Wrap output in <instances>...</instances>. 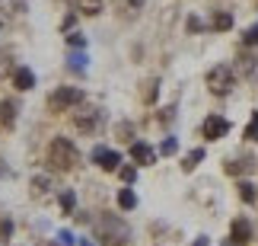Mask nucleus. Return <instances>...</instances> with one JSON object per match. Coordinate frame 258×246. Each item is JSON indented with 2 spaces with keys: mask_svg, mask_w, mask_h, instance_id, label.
Here are the masks:
<instances>
[{
  "mask_svg": "<svg viewBox=\"0 0 258 246\" xmlns=\"http://www.w3.org/2000/svg\"><path fill=\"white\" fill-rule=\"evenodd\" d=\"M93 233H96L99 246H124L131 240V227L118 214H99L96 224H93Z\"/></svg>",
  "mask_w": 258,
  "mask_h": 246,
  "instance_id": "f257e3e1",
  "label": "nucleus"
},
{
  "mask_svg": "<svg viewBox=\"0 0 258 246\" xmlns=\"http://www.w3.org/2000/svg\"><path fill=\"white\" fill-rule=\"evenodd\" d=\"M48 170L54 173H71L77 163H80V151H77L74 141H67V137H54L51 144H48V157H45Z\"/></svg>",
  "mask_w": 258,
  "mask_h": 246,
  "instance_id": "f03ea898",
  "label": "nucleus"
},
{
  "mask_svg": "<svg viewBox=\"0 0 258 246\" xmlns=\"http://www.w3.org/2000/svg\"><path fill=\"white\" fill-rule=\"evenodd\" d=\"M83 103V90L80 86H57V90L48 96V109L51 112H67L74 109V106Z\"/></svg>",
  "mask_w": 258,
  "mask_h": 246,
  "instance_id": "7ed1b4c3",
  "label": "nucleus"
},
{
  "mask_svg": "<svg viewBox=\"0 0 258 246\" xmlns=\"http://www.w3.org/2000/svg\"><path fill=\"white\" fill-rule=\"evenodd\" d=\"M236 86V74H233V67H226V64H217L207 71V90L217 93V96H226Z\"/></svg>",
  "mask_w": 258,
  "mask_h": 246,
  "instance_id": "20e7f679",
  "label": "nucleus"
},
{
  "mask_svg": "<svg viewBox=\"0 0 258 246\" xmlns=\"http://www.w3.org/2000/svg\"><path fill=\"white\" fill-rule=\"evenodd\" d=\"M74 125H77V131H83V134H93L99 125H102V112L99 109H80L74 115Z\"/></svg>",
  "mask_w": 258,
  "mask_h": 246,
  "instance_id": "39448f33",
  "label": "nucleus"
},
{
  "mask_svg": "<svg viewBox=\"0 0 258 246\" xmlns=\"http://www.w3.org/2000/svg\"><path fill=\"white\" fill-rule=\"evenodd\" d=\"M93 163H99L102 170H118L121 166V154L118 151H108V147H93Z\"/></svg>",
  "mask_w": 258,
  "mask_h": 246,
  "instance_id": "423d86ee",
  "label": "nucleus"
},
{
  "mask_svg": "<svg viewBox=\"0 0 258 246\" xmlns=\"http://www.w3.org/2000/svg\"><path fill=\"white\" fill-rule=\"evenodd\" d=\"M201 131H204L207 141H220V137L230 131V122L220 119V115H211V119H204V128H201Z\"/></svg>",
  "mask_w": 258,
  "mask_h": 246,
  "instance_id": "0eeeda50",
  "label": "nucleus"
},
{
  "mask_svg": "<svg viewBox=\"0 0 258 246\" xmlns=\"http://www.w3.org/2000/svg\"><path fill=\"white\" fill-rule=\"evenodd\" d=\"M249 240H252V224L245 221V218H236L233 227H230V243L233 246H245Z\"/></svg>",
  "mask_w": 258,
  "mask_h": 246,
  "instance_id": "6e6552de",
  "label": "nucleus"
},
{
  "mask_svg": "<svg viewBox=\"0 0 258 246\" xmlns=\"http://www.w3.org/2000/svg\"><path fill=\"white\" fill-rule=\"evenodd\" d=\"M131 157H134V163H141V166L156 163V151L144 141H131Z\"/></svg>",
  "mask_w": 258,
  "mask_h": 246,
  "instance_id": "1a4fd4ad",
  "label": "nucleus"
},
{
  "mask_svg": "<svg viewBox=\"0 0 258 246\" xmlns=\"http://www.w3.org/2000/svg\"><path fill=\"white\" fill-rule=\"evenodd\" d=\"M13 86L19 93H26V90H32L35 86V74H32V67H13Z\"/></svg>",
  "mask_w": 258,
  "mask_h": 246,
  "instance_id": "9d476101",
  "label": "nucleus"
},
{
  "mask_svg": "<svg viewBox=\"0 0 258 246\" xmlns=\"http://www.w3.org/2000/svg\"><path fill=\"white\" fill-rule=\"evenodd\" d=\"M144 10V0H115V13L121 19H137Z\"/></svg>",
  "mask_w": 258,
  "mask_h": 246,
  "instance_id": "9b49d317",
  "label": "nucleus"
},
{
  "mask_svg": "<svg viewBox=\"0 0 258 246\" xmlns=\"http://www.w3.org/2000/svg\"><path fill=\"white\" fill-rule=\"evenodd\" d=\"M223 170L226 173H230V176H249L252 170H255V157H249V154H245V157H239V160H230V163H226L223 166Z\"/></svg>",
  "mask_w": 258,
  "mask_h": 246,
  "instance_id": "f8f14e48",
  "label": "nucleus"
},
{
  "mask_svg": "<svg viewBox=\"0 0 258 246\" xmlns=\"http://www.w3.org/2000/svg\"><path fill=\"white\" fill-rule=\"evenodd\" d=\"M16 112H19L16 100H4V103H0V125H4V128H13L16 125Z\"/></svg>",
  "mask_w": 258,
  "mask_h": 246,
  "instance_id": "ddd939ff",
  "label": "nucleus"
},
{
  "mask_svg": "<svg viewBox=\"0 0 258 246\" xmlns=\"http://www.w3.org/2000/svg\"><path fill=\"white\" fill-rule=\"evenodd\" d=\"M239 67H242V74L249 77V80H255V83H258V58L242 55V58H239Z\"/></svg>",
  "mask_w": 258,
  "mask_h": 246,
  "instance_id": "4468645a",
  "label": "nucleus"
},
{
  "mask_svg": "<svg viewBox=\"0 0 258 246\" xmlns=\"http://www.w3.org/2000/svg\"><path fill=\"white\" fill-rule=\"evenodd\" d=\"M211 23H214L217 32H226V29H233V13H226V10H217Z\"/></svg>",
  "mask_w": 258,
  "mask_h": 246,
  "instance_id": "2eb2a0df",
  "label": "nucleus"
},
{
  "mask_svg": "<svg viewBox=\"0 0 258 246\" xmlns=\"http://www.w3.org/2000/svg\"><path fill=\"white\" fill-rule=\"evenodd\" d=\"M118 208L134 211V208H137V195H134L131 189H118Z\"/></svg>",
  "mask_w": 258,
  "mask_h": 246,
  "instance_id": "dca6fc26",
  "label": "nucleus"
},
{
  "mask_svg": "<svg viewBox=\"0 0 258 246\" xmlns=\"http://www.w3.org/2000/svg\"><path fill=\"white\" fill-rule=\"evenodd\" d=\"M13 52H10V48H0V80H4L7 74H13Z\"/></svg>",
  "mask_w": 258,
  "mask_h": 246,
  "instance_id": "f3484780",
  "label": "nucleus"
},
{
  "mask_svg": "<svg viewBox=\"0 0 258 246\" xmlns=\"http://www.w3.org/2000/svg\"><path fill=\"white\" fill-rule=\"evenodd\" d=\"M201 160H204V151H201V147H198V151H188V154H185V160H182V170H185V173H191Z\"/></svg>",
  "mask_w": 258,
  "mask_h": 246,
  "instance_id": "a211bd4d",
  "label": "nucleus"
},
{
  "mask_svg": "<svg viewBox=\"0 0 258 246\" xmlns=\"http://www.w3.org/2000/svg\"><path fill=\"white\" fill-rule=\"evenodd\" d=\"M77 7H80V13H86V16L102 13V0H77Z\"/></svg>",
  "mask_w": 258,
  "mask_h": 246,
  "instance_id": "6ab92c4d",
  "label": "nucleus"
},
{
  "mask_svg": "<svg viewBox=\"0 0 258 246\" xmlns=\"http://www.w3.org/2000/svg\"><path fill=\"white\" fill-rule=\"evenodd\" d=\"M67 67H71V71H77V74L86 71V55H83V52H71V55H67Z\"/></svg>",
  "mask_w": 258,
  "mask_h": 246,
  "instance_id": "aec40b11",
  "label": "nucleus"
},
{
  "mask_svg": "<svg viewBox=\"0 0 258 246\" xmlns=\"http://www.w3.org/2000/svg\"><path fill=\"white\" fill-rule=\"evenodd\" d=\"M57 202H61V211H64V214H74V211H77V195H74L71 189L61 192V199H57Z\"/></svg>",
  "mask_w": 258,
  "mask_h": 246,
  "instance_id": "412c9836",
  "label": "nucleus"
},
{
  "mask_svg": "<svg viewBox=\"0 0 258 246\" xmlns=\"http://www.w3.org/2000/svg\"><path fill=\"white\" fill-rule=\"evenodd\" d=\"M160 96V80H147L144 83V103H156Z\"/></svg>",
  "mask_w": 258,
  "mask_h": 246,
  "instance_id": "4be33fe9",
  "label": "nucleus"
},
{
  "mask_svg": "<svg viewBox=\"0 0 258 246\" xmlns=\"http://www.w3.org/2000/svg\"><path fill=\"white\" fill-rule=\"evenodd\" d=\"M115 134L121 137V141H134V125L131 122H121V125L115 128Z\"/></svg>",
  "mask_w": 258,
  "mask_h": 246,
  "instance_id": "5701e85b",
  "label": "nucleus"
},
{
  "mask_svg": "<svg viewBox=\"0 0 258 246\" xmlns=\"http://www.w3.org/2000/svg\"><path fill=\"white\" fill-rule=\"evenodd\" d=\"M242 137H245V141H258V112L252 115V122L245 125V134Z\"/></svg>",
  "mask_w": 258,
  "mask_h": 246,
  "instance_id": "b1692460",
  "label": "nucleus"
},
{
  "mask_svg": "<svg viewBox=\"0 0 258 246\" xmlns=\"http://www.w3.org/2000/svg\"><path fill=\"white\" fill-rule=\"evenodd\" d=\"M48 189H51V182H48L45 176H35V179H32V192H35V195H45Z\"/></svg>",
  "mask_w": 258,
  "mask_h": 246,
  "instance_id": "393cba45",
  "label": "nucleus"
},
{
  "mask_svg": "<svg viewBox=\"0 0 258 246\" xmlns=\"http://www.w3.org/2000/svg\"><path fill=\"white\" fill-rule=\"evenodd\" d=\"M175 151H178V141H175V137L169 134V137H166V141L160 144V154H166V157H172Z\"/></svg>",
  "mask_w": 258,
  "mask_h": 246,
  "instance_id": "a878e982",
  "label": "nucleus"
},
{
  "mask_svg": "<svg viewBox=\"0 0 258 246\" xmlns=\"http://www.w3.org/2000/svg\"><path fill=\"white\" fill-rule=\"evenodd\" d=\"M239 199H242V202H255V185L239 182Z\"/></svg>",
  "mask_w": 258,
  "mask_h": 246,
  "instance_id": "bb28decb",
  "label": "nucleus"
},
{
  "mask_svg": "<svg viewBox=\"0 0 258 246\" xmlns=\"http://www.w3.org/2000/svg\"><path fill=\"white\" fill-rule=\"evenodd\" d=\"M67 45H71V48H86V35L83 32H71V35H67Z\"/></svg>",
  "mask_w": 258,
  "mask_h": 246,
  "instance_id": "cd10ccee",
  "label": "nucleus"
},
{
  "mask_svg": "<svg viewBox=\"0 0 258 246\" xmlns=\"http://www.w3.org/2000/svg\"><path fill=\"white\" fill-rule=\"evenodd\" d=\"M10 237H13V221L4 218L0 221V240H10Z\"/></svg>",
  "mask_w": 258,
  "mask_h": 246,
  "instance_id": "c85d7f7f",
  "label": "nucleus"
},
{
  "mask_svg": "<svg viewBox=\"0 0 258 246\" xmlns=\"http://www.w3.org/2000/svg\"><path fill=\"white\" fill-rule=\"evenodd\" d=\"M77 240H74V233L71 230H61V233H57V246H74Z\"/></svg>",
  "mask_w": 258,
  "mask_h": 246,
  "instance_id": "c756f323",
  "label": "nucleus"
},
{
  "mask_svg": "<svg viewBox=\"0 0 258 246\" xmlns=\"http://www.w3.org/2000/svg\"><path fill=\"white\" fill-rule=\"evenodd\" d=\"M118 173H121V179H124V182H134V176H137L134 166H118Z\"/></svg>",
  "mask_w": 258,
  "mask_h": 246,
  "instance_id": "7c9ffc66",
  "label": "nucleus"
},
{
  "mask_svg": "<svg viewBox=\"0 0 258 246\" xmlns=\"http://www.w3.org/2000/svg\"><path fill=\"white\" fill-rule=\"evenodd\" d=\"M242 42H245V45H258V26H252L249 32L242 35Z\"/></svg>",
  "mask_w": 258,
  "mask_h": 246,
  "instance_id": "2f4dec72",
  "label": "nucleus"
},
{
  "mask_svg": "<svg viewBox=\"0 0 258 246\" xmlns=\"http://www.w3.org/2000/svg\"><path fill=\"white\" fill-rule=\"evenodd\" d=\"M201 29H204V23H201L198 16H191V19H188V32H201Z\"/></svg>",
  "mask_w": 258,
  "mask_h": 246,
  "instance_id": "473e14b6",
  "label": "nucleus"
},
{
  "mask_svg": "<svg viewBox=\"0 0 258 246\" xmlns=\"http://www.w3.org/2000/svg\"><path fill=\"white\" fill-rule=\"evenodd\" d=\"M10 26V13H7V7H0V32Z\"/></svg>",
  "mask_w": 258,
  "mask_h": 246,
  "instance_id": "72a5a7b5",
  "label": "nucleus"
},
{
  "mask_svg": "<svg viewBox=\"0 0 258 246\" xmlns=\"http://www.w3.org/2000/svg\"><path fill=\"white\" fill-rule=\"evenodd\" d=\"M74 23H77V16L71 13V16H67V19H64V23H61V29H64V32H67V29H74Z\"/></svg>",
  "mask_w": 258,
  "mask_h": 246,
  "instance_id": "f704fd0d",
  "label": "nucleus"
},
{
  "mask_svg": "<svg viewBox=\"0 0 258 246\" xmlns=\"http://www.w3.org/2000/svg\"><path fill=\"white\" fill-rule=\"evenodd\" d=\"M207 243H211L207 237H198V240H195V246H207Z\"/></svg>",
  "mask_w": 258,
  "mask_h": 246,
  "instance_id": "c9c22d12",
  "label": "nucleus"
},
{
  "mask_svg": "<svg viewBox=\"0 0 258 246\" xmlns=\"http://www.w3.org/2000/svg\"><path fill=\"white\" fill-rule=\"evenodd\" d=\"M80 246H93V243H86V240H80Z\"/></svg>",
  "mask_w": 258,
  "mask_h": 246,
  "instance_id": "e433bc0d",
  "label": "nucleus"
}]
</instances>
